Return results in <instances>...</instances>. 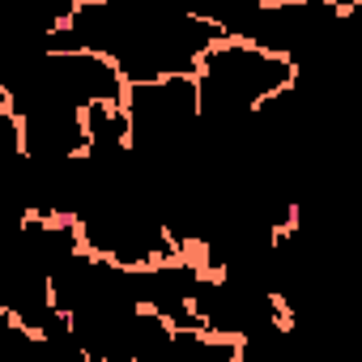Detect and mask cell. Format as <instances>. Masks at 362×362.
Masks as SVG:
<instances>
[{"label":"cell","instance_id":"obj_2","mask_svg":"<svg viewBox=\"0 0 362 362\" xmlns=\"http://www.w3.org/2000/svg\"><path fill=\"white\" fill-rule=\"evenodd\" d=\"M197 81V107L205 124H230L256 111L264 98L286 90L294 81V64L286 56H273L256 47L252 39L222 35L192 69Z\"/></svg>","mask_w":362,"mask_h":362},{"label":"cell","instance_id":"obj_1","mask_svg":"<svg viewBox=\"0 0 362 362\" xmlns=\"http://www.w3.org/2000/svg\"><path fill=\"white\" fill-rule=\"evenodd\" d=\"M222 39V26L166 0H77L73 18L47 35V47H81L115 60L124 81L192 73Z\"/></svg>","mask_w":362,"mask_h":362}]
</instances>
